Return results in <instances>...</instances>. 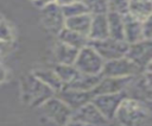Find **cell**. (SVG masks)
Returning <instances> with one entry per match:
<instances>
[{
    "instance_id": "8fae6325",
    "label": "cell",
    "mask_w": 152,
    "mask_h": 126,
    "mask_svg": "<svg viewBox=\"0 0 152 126\" xmlns=\"http://www.w3.org/2000/svg\"><path fill=\"white\" fill-rule=\"evenodd\" d=\"M135 77V76H134ZM134 77H109L103 76L100 83L91 90V93L95 95H102V94H116L122 93L127 89L129 83Z\"/></svg>"
},
{
    "instance_id": "5bb4252c",
    "label": "cell",
    "mask_w": 152,
    "mask_h": 126,
    "mask_svg": "<svg viewBox=\"0 0 152 126\" xmlns=\"http://www.w3.org/2000/svg\"><path fill=\"white\" fill-rule=\"evenodd\" d=\"M124 26H125V40L128 44H134L144 39L141 20L127 13L124 15Z\"/></svg>"
},
{
    "instance_id": "d6986e66",
    "label": "cell",
    "mask_w": 152,
    "mask_h": 126,
    "mask_svg": "<svg viewBox=\"0 0 152 126\" xmlns=\"http://www.w3.org/2000/svg\"><path fill=\"white\" fill-rule=\"evenodd\" d=\"M78 52V49L64 44L62 42H58L55 48V57L59 64H75Z\"/></svg>"
},
{
    "instance_id": "7402d4cb",
    "label": "cell",
    "mask_w": 152,
    "mask_h": 126,
    "mask_svg": "<svg viewBox=\"0 0 152 126\" xmlns=\"http://www.w3.org/2000/svg\"><path fill=\"white\" fill-rule=\"evenodd\" d=\"M128 13L144 21L152 14V2L150 0H131Z\"/></svg>"
},
{
    "instance_id": "ba28073f",
    "label": "cell",
    "mask_w": 152,
    "mask_h": 126,
    "mask_svg": "<svg viewBox=\"0 0 152 126\" xmlns=\"http://www.w3.org/2000/svg\"><path fill=\"white\" fill-rule=\"evenodd\" d=\"M42 20L48 31L58 36V33L65 27V17L62 11V6L57 2H52L42 8Z\"/></svg>"
},
{
    "instance_id": "ffe728a7",
    "label": "cell",
    "mask_w": 152,
    "mask_h": 126,
    "mask_svg": "<svg viewBox=\"0 0 152 126\" xmlns=\"http://www.w3.org/2000/svg\"><path fill=\"white\" fill-rule=\"evenodd\" d=\"M91 19H93V15L89 13L72 17V18H68V19H65V27L70 29L72 31H76L78 33L88 36L89 31H90Z\"/></svg>"
},
{
    "instance_id": "d590c367",
    "label": "cell",
    "mask_w": 152,
    "mask_h": 126,
    "mask_svg": "<svg viewBox=\"0 0 152 126\" xmlns=\"http://www.w3.org/2000/svg\"><path fill=\"white\" fill-rule=\"evenodd\" d=\"M1 21H2V18H1V15H0V23H1Z\"/></svg>"
},
{
    "instance_id": "6da1fadb",
    "label": "cell",
    "mask_w": 152,
    "mask_h": 126,
    "mask_svg": "<svg viewBox=\"0 0 152 126\" xmlns=\"http://www.w3.org/2000/svg\"><path fill=\"white\" fill-rule=\"evenodd\" d=\"M148 111L141 102L126 97L120 105L115 119L121 126H144L148 116Z\"/></svg>"
},
{
    "instance_id": "603a6c76",
    "label": "cell",
    "mask_w": 152,
    "mask_h": 126,
    "mask_svg": "<svg viewBox=\"0 0 152 126\" xmlns=\"http://www.w3.org/2000/svg\"><path fill=\"white\" fill-rule=\"evenodd\" d=\"M53 70L56 71V74L61 78V81L63 82V87L69 84L70 82H72L81 74V71L74 64H59V63H57V65L53 68Z\"/></svg>"
},
{
    "instance_id": "2e32d148",
    "label": "cell",
    "mask_w": 152,
    "mask_h": 126,
    "mask_svg": "<svg viewBox=\"0 0 152 126\" xmlns=\"http://www.w3.org/2000/svg\"><path fill=\"white\" fill-rule=\"evenodd\" d=\"M102 75H88L81 73L77 78H75L72 82L69 84L64 86L63 88H69V89H76V90H82V92H91L102 80Z\"/></svg>"
},
{
    "instance_id": "1f68e13d",
    "label": "cell",
    "mask_w": 152,
    "mask_h": 126,
    "mask_svg": "<svg viewBox=\"0 0 152 126\" xmlns=\"http://www.w3.org/2000/svg\"><path fill=\"white\" fill-rule=\"evenodd\" d=\"M142 75H144V78H145L146 83L152 88V73H150V71H144Z\"/></svg>"
},
{
    "instance_id": "d6a6232c",
    "label": "cell",
    "mask_w": 152,
    "mask_h": 126,
    "mask_svg": "<svg viewBox=\"0 0 152 126\" xmlns=\"http://www.w3.org/2000/svg\"><path fill=\"white\" fill-rule=\"evenodd\" d=\"M78 1H83V0H57L56 2L59 6H65V5H70V4H74V2H78Z\"/></svg>"
},
{
    "instance_id": "e0dca14e",
    "label": "cell",
    "mask_w": 152,
    "mask_h": 126,
    "mask_svg": "<svg viewBox=\"0 0 152 126\" xmlns=\"http://www.w3.org/2000/svg\"><path fill=\"white\" fill-rule=\"evenodd\" d=\"M58 40L64 43V44H68L70 46H74L76 49H78V50H81L84 46L89 45V42H90L88 36L78 33V32L72 31V30L66 29V27H64L58 33Z\"/></svg>"
},
{
    "instance_id": "9a60e30c",
    "label": "cell",
    "mask_w": 152,
    "mask_h": 126,
    "mask_svg": "<svg viewBox=\"0 0 152 126\" xmlns=\"http://www.w3.org/2000/svg\"><path fill=\"white\" fill-rule=\"evenodd\" d=\"M90 40H102L109 37V27L107 14H97L93 15L90 31L88 34Z\"/></svg>"
},
{
    "instance_id": "30bf717a",
    "label": "cell",
    "mask_w": 152,
    "mask_h": 126,
    "mask_svg": "<svg viewBox=\"0 0 152 126\" xmlns=\"http://www.w3.org/2000/svg\"><path fill=\"white\" fill-rule=\"evenodd\" d=\"M126 57L135 63L139 68L145 70L147 64L152 61V39L144 38L138 43L129 44Z\"/></svg>"
},
{
    "instance_id": "484cf974",
    "label": "cell",
    "mask_w": 152,
    "mask_h": 126,
    "mask_svg": "<svg viewBox=\"0 0 152 126\" xmlns=\"http://www.w3.org/2000/svg\"><path fill=\"white\" fill-rule=\"evenodd\" d=\"M108 4H109L110 12H116L122 15H125L129 12L131 0H108Z\"/></svg>"
},
{
    "instance_id": "4dcf8cb0",
    "label": "cell",
    "mask_w": 152,
    "mask_h": 126,
    "mask_svg": "<svg viewBox=\"0 0 152 126\" xmlns=\"http://www.w3.org/2000/svg\"><path fill=\"white\" fill-rule=\"evenodd\" d=\"M8 45H10V43H7V42H2V40H0V58L7 52V49H8Z\"/></svg>"
},
{
    "instance_id": "8992f818",
    "label": "cell",
    "mask_w": 152,
    "mask_h": 126,
    "mask_svg": "<svg viewBox=\"0 0 152 126\" xmlns=\"http://www.w3.org/2000/svg\"><path fill=\"white\" fill-rule=\"evenodd\" d=\"M40 107L43 113L58 126H65L74 113V111L56 95L45 101Z\"/></svg>"
},
{
    "instance_id": "e575fe53",
    "label": "cell",
    "mask_w": 152,
    "mask_h": 126,
    "mask_svg": "<svg viewBox=\"0 0 152 126\" xmlns=\"http://www.w3.org/2000/svg\"><path fill=\"white\" fill-rule=\"evenodd\" d=\"M145 71H150V73H152V61L147 64V67L145 68Z\"/></svg>"
},
{
    "instance_id": "7a4b0ae2",
    "label": "cell",
    "mask_w": 152,
    "mask_h": 126,
    "mask_svg": "<svg viewBox=\"0 0 152 126\" xmlns=\"http://www.w3.org/2000/svg\"><path fill=\"white\" fill-rule=\"evenodd\" d=\"M106 61L100 56V53L90 45L84 46L80 50L75 67L83 74L88 75H101Z\"/></svg>"
},
{
    "instance_id": "52a82bcc",
    "label": "cell",
    "mask_w": 152,
    "mask_h": 126,
    "mask_svg": "<svg viewBox=\"0 0 152 126\" xmlns=\"http://www.w3.org/2000/svg\"><path fill=\"white\" fill-rule=\"evenodd\" d=\"M126 97L127 95L125 92L116 93V94H102V95H95L91 102L99 108V111L108 120H113L115 119V115L120 105Z\"/></svg>"
},
{
    "instance_id": "7c38bea8",
    "label": "cell",
    "mask_w": 152,
    "mask_h": 126,
    "mask_svg": "<svg viewBox=\"0 0 152 126\" xmlns=\"http://www.w3.org/2000/svg\"><path fill=\"white\" fill-rule=\"evenodd\" d=\"M56 96L59 97L63 102H65L74 112L80 109L81 107L86 106L87 103L91 102L94 94L91 92H82L76 89L63 88L56 93Z\"/></svg>"
},
{
    "instance_id": "8d00e7d4",
    "label": "cell",
    "mask_w": 152,
    "mask_h": 126,
    "mask_svg": "<svg viewBox=\"0 0 152 126\" xmlns=\"http://www.w3.org/2000/svg\"><path fill=\"white\" fill-rule=\"evenodd\" d=\"M150 1H151V2H152V0H150Z\"/></svg>"
},
{
    "instance_id": "83f0119b",
    "label": "cell",
    "mask_w": 152,
    "mask_h": 126,
    "mask_svg": "<svg viewBox=\"0 0 152 126\" xmlns=\"http://www.w3.org/2000/svg\"><path fill=\"white\" fill-rule=\"evenodd\" d=\"M142 31L145 39H152V14L142 21Z\"/></svg>"
},
{
    "instance_id": "5b68a950",
    "label": "cell",
    "mask_w": 152,
    "mask_h": 126,
    "mask_svg": "<svg viewBox=\"0 0 152 126\" xmlns=\"http://www.w3.org/2000/svg\"><path fill=\"white\" fill-rule=\"evenodd\" d=\"M141 71V68H139L135 63L125 56L121 58L106 61L101 75L109 77H134L138 76Z\"/></svg>"
},
{
    "instance_id": "44dd1931",
    "label": "cell",
    "mask_w": 152,
    "mask_h": 126,
    "mask_svg": "<svg viewBox=\"0 0 152 126\" xmlns=\"http://www.w3.org/2000/svg\"><path fill=\"white\" fill-rule=\"evenodd\" d=\"M33 75L39 78L42 82H44L45 84H48L50 88H52L56 93L59 92L61 89H63V82L61 81V78L58 77V75L56 74V71L52 69H38L33 71Z\"/></svg>"
},
{
    "instance_id": "4fadbf2b",
    "label": "cell",
    "mask_w": 152,
    "mask_h": 126,
    "mask_svg": "<svg viewBox=\"0 0 152 126\" xmlns=\"http://www.w3.org/2000/svg\"><path fill=\"white\" fill-rule=\"evenodd\" d=\"M71 119L83 121L91 126H106L109 122V120L99 111V108L93 102H89L80 109L75 111Z\"/></svg>"
},
{
    "instance_id": "836d02e7",
    "label": "cell",
    "mask_w": 152,
    "mask_h": 126,
    "mask_svg": "<svg viewBox=\"0 0 152 126\" xmlns=\"http://www.w3.org/2000/svg\"><path fill=\"white\" fill-rule=\"evenodd\" d=\"M5 78H6V70H5V68L0 64V82H4Z\"/></svg>"
},
{
    "instance_id": "9c48e42d",
    "label": "cell",
    "mask_w": 152,
    "mask_h": 126,
    "mask_svg": "<svg viewBox=\"0 0 152 126\" xmlns=\"http://www.w3.org/2000/svg\"><path fill=\"white\" fill-rule=\"evenodd\" d=\"M125 93L127 97L134 99L145 105L148 109H152V88L146 83L144 75H140L139 77L135 76Z\"/></svg>"
},
{
    "instance_id": "4316f807",
    "label": "cell",
    "mask_w": 152,
    "mask_h": 126,
    "mask_svg": "<svg viewBox=\"0 0 152 126\" xmlns=\"http://www.w3.org/2000/svg\"><path fill=\"white\" fill-rule=\"evenodd\" d=\"M12 38H13V34H12V31H11L10 25L5 20H2L0 23V40L11 43L12 42Z\"/></svg>"
},
{
    "instance_id": "f1b7e54d",
    "label": "cell",
    "mask_w": 152,
    "mask_h": 126,
    "mask_svg": "<svg viewBox=\"0 0 152 126\" xmlns=\"http://www.w3.org/2000/svg\"><path fill=\"white\" fill-rule=\"evenodd\" d=\"M37 7H40V8H43V7H45L46 5H49V4H52V2H56L57 0H31Z\"/></svg>"
},
{
    "instance_id": "f546056e",
    "label": "cell",
    "mask_w": 152,
    "mask_h": 126,
    "mask_svg": "<svg viewBox=\"0 0 152 126\" xmlns=\"http://www.w3.org/2000/svg\"><path fill=\"white\" fill-rule=\"evenodd\" d=\"M65 126H91V125H89V124H86V122H83V121H80V120L70 119Z\"/></svg>"
},
{
    "instance_id": "cb8c5ba5",
    "label": "cell",
    "mask_w": 152,
    "mask_h": 126,
    "mask_svg": "<svg viewBox=\"0 0 152 126\" xmlns=\"http://www.w3.org/2000/svg\"><path fill=\"white\" fill-rule=\"evenodd\" d=\"M89 14L97 15V14H107L109 12V4L108 0H83Z\"/></svg>"
},
{
    "instance_id": "d4e9b609",
    "label": "cell",
    "mask_w": 152,
    "mask_h": 126,
    "mask_svg": "<svg viewBox=\"0 0 152 126\" xmlns=\"http://www.w3.org/2000/svg\"><path fill=\"white\" fill-rule=\"evenodd\" d=\"M62 11H63V14H64L65 19L89 13L83 1H78V2H74V4H70V5L62 6Z\"/></svg>"
},
{
    "instance_id": "277c9868",
    "label": "cell",
    "mask_w": 152,
    "mask_h": 126,
    "mask_svg": "<svg viewBox=\"0 0 152 126\" xmlns=\"http://www.w3.org/2000/svg\"><path fill=\"white\" fill-rule=\"evenodd\" d=\"M89 45L93 46L104 61L125 57L129 48V44L126 40H118L110 37L102 40H90Z\"/></svg>"
},
{
    "instance_id": "3957f363",
    "label": "cell",
    "mask_w": 152,
    "mask_h": 126,
    "mask_svg": "<svg viewBox=\"0 0 152 126\" xmlns=\"http://www.w3.org/2000/svg\"><path fill=\"white\" fill-rule=\"evenodd\" d=\"M24 94L27 96L26 100L32 106H42L45 101L55 96L56 92L32 74L27 76L24 82Z\"/></svg>"
},
{
    "instance_id": "ac0fdd59",
    "label": "cell",
    "mask_w": 152,
    "mask_h": 126,
    "mask_svg": "<svg viewBox=\"0 0 152 126\" xmlns=\"http://www.w3.org/2000/svg\"><path fill=\"white\" fill-rule=\"evenodd\" d=\"M108 27L109 37L118 40H125V26H124V15L116 12H108Z\"/></svg>"
}]
</instances>
